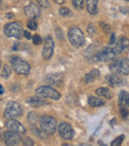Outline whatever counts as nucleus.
I'll return each mask as SVG.
<instances>
[{
  "instance_id": "obj_33",
  "label": "nucleus",
  "mask_w": 129,
  "mask_h": 146,
  "mask_svg": "<svg viewBox=\"0 0 129 146\" xmlns=\"http://www.w3.org/2000/svg\"><path fill=\"white\" fill-rule=\"evenodd\" d=\"M27 26H28V28H29L30 30H33V31H35L37 29V23L34 21V20H30L29 22H28V24H27Z\"/></svg>"
},
{
  "instance_id": "obj_41",
  "label": "nucleus",
  "mask_w": 129,
  "mask_h": 146,
  "mask_svg": "<svg viewBox=\"0 0 129 146\" xmlns=\"http://www.w3.org/2000/svg\"><path fill=\"white\" fill-rule=\"evenodd\" d=\"M4 94V88H3V87H2L1 85H0V96L1 94Z\"/></svg>"
},
{
  "instance_id": "obj_45",
  "label": "nucleus",
  "mask_w": 129,
  "mask_h": 146,
  "mask_svg": "<svg viewBox=\"0 0 129 146\" xmlns=\"http://www.w3.org/2000/svg\"><path fill=\"white\" fill-rule=\"evenodd\" d=\"M125 1H128V0H125Z\"/></svg>"
},
{
  "instance_id": "obj_28",
  "label": "nucleus",
  "mask_w": 129,
  "mask_h": 146,
  "mask_svg": "<svg viewBox=\"0 0 129 146\" xmlns=\"http://www.w3.org/2000/svg\"><path fill=\"white\" fill-rule=\"evenodd\" d=\"M59 12H60V14L62 16H71V10H69L67 7H61L60 10H59Z\"/></svg>"
},
{
  "instance_id": "obj_21",
  "label": "nucleus",
  "mask_w": 129,
  "mask_h": 146,
  "mask_svg": "<svg viewBox=\"0 0 129 146\" xmlns=\"http://www.w3.org/2000/svg\"><path fill=\"white\" fill-rule=\"evenodd\" d=\"M89 104L91 106H93V108H98V106H101L105 104L103 100H101L100 98H97V96H89Z\"/></svg>"
},
{
  "instance_id": "obj_37",
  "label": "nucleus",
  "mask_w": 129,
  "mask_h": 146,
  "mask_svg": "<svg viewBox=\"0 0 129 146\" xmlns=\"http://www.w3.org/2000/svg\"><path fill=\"white\" fill-rule=\"evenodd\" d=\"M115 35L114 34H111V38H110V41H109V45H112V44H114L115 43Z\"/></svg>"
},
{
  "instance_id": "obj_3",
  "label": "nucleus",
  "mask_w": 129,
  "mask_h": 146,
  "mask_svg": "<svg viewBox=\"0 0 129 146\" xmlns=\"http://www.w3.org/2000/svg\"><path fill=\"white\" fill-rule=\"evenodd\" d=\"M67 37H69V41L71 42V44L73 46L77 47V48L83 47L85 44V36H83V31L77 27L69 28V33H67Z\"/></svg>"
},
{
  "instance_id": "obj_18",
  "label": "nucleus",
  "mask_w": 129,
  "mask_h": 146,
  "mask_svg": "<svg viewBox=\"0 0 129 146\" xmlns=\"http://www.w3.org/2000/svg\"><path fill=\"white\" fill-rule=\"evenodd\" d=\"M99 76H100L99 71H98V70H97V69H93V70H91V71L89 72V73L85 74V83H87V84L93 83V82H95V80L99 78Z\"/></svg>"
},
{
  "instance_id": "obj_9",
  "label": "nucleus",
  "mask_w": 129,
  "mask_h": 146,
  "mask_svg": "<svg viewBox=\"0 0 129 146\" xmlns=\"http://www.w3.org/2000/svg\"><path fill=\"white\" fill-rule=\"evenodd\" d=\"M1 138L4 140V143L8 146H16L19 145L22 141V138L20 136L19 133L14 132V131H7V132H4L1 135Z\"/></svg>"
},
{
  "instance_id": "obj_19",
  "label": "nucleus",
  "mask_w": 129,
  "mask_h": 146,
  "mask_svg": "<svg viewBox=\"0 0 129 146\" xmlns=\"http://www.w3.org/2000/svg\"><path fill=\"white\" fill-rule=\"evenodd\" d=\"M85 4H87V10L89 14L95 15L98 12L97 0H85Z\"/></svg>"
},
{
  "instance_id": "obj_14",
  "label": "nucleus",
  "mask_w": 129,
  "mask_h": 146,
  "mask_svg": "<svg viewBox=\"0 0 129 146\" xmlns=\"http://www.w3.org/2000/svg\"><path fill=\"white\" fill-rule=\"evenodd\" d=\"M63 80H64V75L60 73L52 74L45 78V82L53 87H60L63 84Z\"/></svg>"
},
{
  "instance_id": "obj_42",
  "label": "nucleus",
  "mask_w": 129,
  "mask_h": 146,
  "mask_svg": "<svg viewBox=\"0 0 129 146\" xmlns=\"http://www.w3.org/2000/svg\"><path fill=\"white\" fill-rule=\"evenodd\" d=\"M98 144H99V145H103V146H105V144H104V143H103V141H101V140L98 141Z\"/></svg>"
},
{
  "instance_id": "obj_8",
  "label": "nucleus",
  "mask_w": 129,
  "mask_h": 146,
  "mask_svg": "<svg viewBox=\"0 0 129 146\" xmlns=\"http://www.w3.org/2000/svg\"><path fill=\"white\" fill-rule=\"evenodd\" d=\"M116 52L111 47H106V48L100 50L93 56V61L95 62H109L112 61L116 57Z\"/></svg>"
},
{
  "instance_id": "obj_1",
  "label": "nucleus",
  "mask_w": 129,
  "mask_h": 146,
  "mask_svg": "<svg viewBox=\"0 0 129 146\" xmlns=\"http://www.w3.org/2000/svg\"><path fill=\"white\" fill-rule=\"evenodd\" d=\"M110 71L117 75L127 76L129 74V64L127 58H120L112 60V62L109 65Z\"/></svg>"
},
{
  "instance_id": "obj_30",
  "label": "nucleus",
  "mask_w": 129,
  "mask_h": 146,
  "mask_svg": "<svg viewBox=\"0 0 129 146\" xmlns=\"http://www.w3.org/2000/svg\"><path fill=\"white\" fill-rule=\"evenodd\" d=\"M99 25H100V27H101L102 29H103V31L105 33H110V26L107 25V24H106L105 22L100 21L99 22Z\"/></svg>"
},
{
  "instance_id": "obj_23",
  "label": "nucleus",
  "mask_w": 129,
  "mask_h": 146,
  "mask_svg": "<svg viewBox=\"0 0 129 146\" xmlns=\"http://www.w3.org/2000/svg\"><path fill=\"white\" fill-rule=\"evenodd\" d=\"M39 119H40L39 118V115L37 113H35V112H30V113L28 114V122H29L30 124H32L33 126H35V124L38 122Z\"/></svg>"
},
{
  "instance_id": "obj_26",
  "label": "nucleus",
  "mask_w": 129,
  "mask_h": 146,
  "mask_svg": "<svg viewBox=\"0 0 129 146\" xmlns=\"http://www.w3.org/2000/svg\"><path fill=\"white\" fill-rule=\"evenodd\" d=\"M73 5L77 9H83L85 5V0H73Z\"/></svg>"
},
{
  "instance_id": "obj_36",
  "label": "nucleus",
  "mask_w": 129,
  "mask_h": 146,
  "mask_svg": "<svg viewBox=\"0 0 129 146\" xmlns=\"http://www.w3.org/2000/svg\"><path fill=\"white\" fill-rule=\"evenodd\" d=\"M23 35L26 37V39H31L32 38V36H31V34H30L28 31H23Z\"/></svg>"
},
{
  "instance_id": "obj_25",
  "label": "nucleus",
  "mask_w": 129,
  "mask_h": 146,
  "mask_svg": "<svg viewBox=\"0 0 129 146\" xmlns=\"http://www.w3.org/2000/svg\"><path fill=\"white\" fill-rule=\"evenodd\" d=\"M124 138H125V136H124V134H121L120 136H118L117 138H115L113 141L111 142V146H119L122 144V142H123Z\"/></svg>"
},
{
  "instance_id": "obj_5",
  "label": "nucleus",
  "mask_w": 129,
  "mask_h": 146,
  "mask_svg": "<svg viewBox=\"0 0 129 146\" xmlns=\"http://www.w3.org/2000/svg\"><path fill=\"white\" fill-rule=\"evenodd\" d=\"M23 114V108L22 106L17 102H10L6 104L5 110H4V116L6 118H16Z\"/></svg>"
},
{
  "instance_id": "obj_44",
  "label": "nucleus",
  "mask_w": 129,
  "mask_h": 146,
  "mask_svg": "<svg viewBox=\"0 0 129 146\" xmlns=\"http://www.w3.org/2000/svg\"><path fill=\"white\" fill-rule=\"evenodd\" d=\"M0 68H1V61H0Z\"/></svg>"
},
{
  "instance_id": "obj_16",
  "label": "nucleus",
  "mask_w": 129,
  "mask_h": 146,
  "mask_svg": "<svg viewBox=\"0 0 129 146\" xmlns=\"http://www.w3.org/2000/svg\"><path fill=\"white\" fill-rule=\"evenodd\" d=\"M127 48H128V39L126 37L122 36L118 40H115V46L113 47V49L117 55L122 53L123 51H125Z\"/></svg>"
},
{
  "instance_id": "obj_13",
  "label": "nucleus",
  "mask_w": 129,
  "mask_h": 146,
  "mask_svg": "<svg viewBox=\"0 0 129 146\" xmlns=\"http://www.w3.org/2000/svg\"><path fill=\"white\" fill-rule=\"evenodd\" d=\"M6 127H7L9 130L17 132V133H19V134H24V133H26V128L23 126V124L13 118L10 119V120H8L7 122H6Z\"/></svg>"
},
{
  "instance_id": "obj_22",
  "label": "nucleus",
  "mask_w": 129,
  "mask_h": 146,
  "mask_svg": "<svg viewBox=\"0 0 129 146\" xmlns=\"http://www.w3.org/2000/svg\"><path fill=\"white\" fill-rule=\"evenodd\" d=\"M95 94L99 96H102V98H105L107 100H110L112 98V94H111V92L109 90L108 88H97L95 90Z\"/></svg>"
},
{
  "instance_id": "obj_7",
  "label": "nucleus",
  "mask_w": 129,
  "mask_h": 146,
  "mask_svg": "<svg viewBox=\"0 0 129 146\" xmlns=\"http://www.w3.org/2000/svg\"><path fill=\"white\" fill-rule=\"evenodd\" d=\"M36 94L39 96L51 98V100H60L61 98L60 92L50 86H41L36 90Z\"/></svg>"
},
{
  "instance_id": "obj_43",
  "label": "nucleus",
  "mask_w": 129,
  "mask_h": 146,
  "mask_svg": "<svg viewBox=\"0 0 129 146\" xmlns=\"http://www.w3.org/2000/svg\"><path fill=\"white\" fill-rule=\"evenodd\" d=\"M1 3H2V0H0V6H1Z\"/></svg>"
},
{
  "instance_id": "obj_2",
  "label": "nucleus",
  "mask_w": 129,
  "mask_h": 146,
  "mask_svg": "<svg viewBox=\"0 0 129 146\" xmlns=\"http://www.w3.org/2000/svg\"><path fill=\"white\" fill-rule=\"evenodd\" d=\"M39 121H40L41 130L44 133L52 135L56 132L58 124H57V120L55 117L50 115H44L39 119Z\"/></svg>"
},
{
  "instance_id": "obj_17",
  "label": "nucleus",
  "mask_w": 129,
  "mask_h": 146,
  "mask_svg": "<svg viewBox=\"0 0 129 146\" xmlns=\"http://www.w3.org/2000/svg\"><path fill=\"white\" fill-rule=\"evenodd\" d=\"M27 104H29L32 108H41V106H44L46 104H48V102L42 98L41 96H32V98H28L27 100Z\"/></svg>"
},
{
  "instance_id": "obj_40",
  "label": "nucleus",
  "mask_w": 129,
  "mask_h": 146,
  "mask_svg": "<svg viewBox=\"0 0 129 146\" xmlns=\"http://www.w3.org/2000/svg\"><path fill=\"white\" fill-rule=\"evenodd\" d=\"M54 1L56 2L57 4H60V5H62V4L65 2V0H54Z\"/></svg>"
},
{
  "instance_id": "obj_27",
  "label": "nucleus",
  "mask_w": 129,
  "mask_h": 146,
  "mask_svg": "<svg viewBox=\"0 0 129 146\" xmlns=\"http://www.w3.org/2000/svg\"><path fill=\"white\" fill-rule=\"evenodd\" d=\"M37 2H38V5L40 6V7L45 8V9H48L51 6L49 0H37Z\"/></svg>"
},
{
  "instance_id": "obj_38",
  "label": "nucleus",
  "mask_w": 129,
  "mask_h": 146,
  "mask_svg": "<svg viewBox=\"0 0 129 146\" xmlns=\"http://www.w3.org/2000/svg\"><path fill=\"white\" fill-rule=\"evenodd\" d=\"M120 11H121L123 14H127L128 13V9H127V8H125V9H124L123 6H120Z\"/></svg>"
},
{
  "instance_id": "obj_20",
  "label": "nucleus",
  "mask_w": 129,
  "mask_h": 146,
  "mask_svg": "<svg viewBox=\"0 0 129 146\" xmlns=\"http://www.w3.org/2000/svg\"><path fill=\"white\" fill-rule=\"evenodd\" d=\"M118 100H119V106H128L129 104V96L128 92L126 90H121L119 92V96H118Z\"/></svg>"
},
{
  "instance_id": "obj_31",
  "label": "nucleus",
  "mask_w": 129,
  "mask_h": 146,
  "mask_svg": "<svg viewBox=\"0 0 129 146\" xmlns=\"http://www.w3.org/2000/svg\"><path fill=\"white\" fill-rule=\"evenodd\" d=\"M56 36L59 40H62V41L64 40V34H63V31L60 27L56 28Z\"/></svg>"
},
{
  "instance_id": "obj_39",
  "label": "nucleus",
  "mask_w": 129,
  "mask_h": 146,
  "mask_svg": "<svg viewBox=\"0 0 129 146\" xmlns=\"http://www.w3.org/2000/svg\"><path fill=\"white\" fill-rule=\"evenodd\" d=\"M14 17V14L13 13H7L6 14V18H8V19H11V18Z\"/></svg>"
},
{
  "instance_id": "obj_15",
  "label": "nucleus",
  "mask_w": 129,
  "mask_h": 146,
  "mask_svg": "<svg viewBox=\"0 0 129 146\" xmlns=\"http://www.w3.org/2000/svg\"><path fill=\"white\" fill-rule=\"evenodd\" d=\"M106 81H107L108 85L111 86V87H122L123 85H125L126 82L123 79L119 77L117 74H112L106 77Z\"/></svg>"
},
{
  "instance_id": "obj_12",
  "label": "nucleus",
  "mask_w": 129,
  "mask_h": 146,
  "mask_svg": "<svg viewBox=\"0 0 129 146\" xmlns=\"http://www.w3.org/2000/svg\"><path fill=\"white\" fill-rule=\"evenodd\" d=\"M24 12H25L26 15H27L28 17L31 18V19H36V18H38L41 14L40 7H38V5L33 3V2H30L28 5L25 6Z\"/></svg>"
},
{
  "instance_id": "obj_4",
  "label": "nucleus",
  "mask_w": 129,
  "mask_h": 146,
  "mask_svg": "<svg viewBox=\"0 0 129 146\" xmlns=\"http://www.w3.org/2000/svg\"><path fill=\"white\" fill-rule=\"evenodd\" d=\"M11 65H12V69L18 75L27 76L29 75L30 71H31V67H30L29 64L25 60H22L19 57H13L11 59Z\"/></svg>"
},
{
  "instance_id": "obj_24",
  "label": "nucleus",
  "mask_w": 129,
  "mask_h": 146,
  "mask_svg": "<svg viewBox=\"0 0 129 146\" xmlns=\"http://www.w3.org/2000/svg\"><path fill=\"white\" fill-rule=\"evenodd\" d=\"M11 74H12V69H11V68H10L8 65L4 66L3 71H2V73H1L2 78H4V79H8V78L11 76Z\"/></svg>"
},
{
  "instance_id": "obj_10",
  "label": "nucleus",
  "mask_w": 129,
  "mask_h": 146,
  "mask_svg": "<svg viewBox=\"0 0 129 146\" xmlns=\"http://www.w3.org/2000/svg\"><path fill=\"white\" fill-rule=\"evenodd\" d=\"M59 131V134L65 140H71L75 136V130L71 127V125L67 122H61L59 126H57Z\"/></svg>"
},
{
  "instance_id": "obj_32",
  "label": "nucleus",
  "mask_w": 129,
  "mask_h": 146,
  "mask_svg": "<svg viewBox=\"0 0 129 146\" xmlns=\"http://www.w3.org/2000/svg\"><path fill=\"white\" fill-rule=\"evenodd\" d=\"M32 40L35 45H40L41 43H42V38H41V36H39V35H34V36L32 37Z\"/></svg>"
},
{
  "instance_id": "obj_34",
  "label": "nucleus",
  "mask_w": 129,
  "mask_h": 146,
  "mask_svg": "<svg viewBox=\"0 0 129 146\" xmlns=\"http://www.w3.org/2000/svg\"><path fill=\"white\" fill-rule=\"evenodd\" d=\"M120 111H121L122 117H123L124 119L127 118V116H128V111H127V110H126L125 108H123V106H120Z\"/></svg>"
},
{
  "instance_id": "obj_35",
  "label": "nucleus",
  "mask_w": 129,
  "mask_h": 146,
  "mask_svg": "<svg viewBox=\"0 0 129 146\" xmlns=\"http://www.w3.org/2000/svg\"><path fill=\"white\" fill-rule=\"evenodd\" d=\"M24 145H34V141H33V139L29 138V137H27V138H25V140H24Z\"/></svg>"
},
{
  "instance_id": "obj_29",
  "label": "nucleus",
  "mask_w": 129,
  "mask_h": 146,
  "mask_svg": "<svg viewBox=\"0 0 129 146\" xmlns=\"http://www.w3.org/2000/svg\"><path fill=\"white\" fill-rule=\"evenodd\" d=\"M87 33H89L91 36H93V35L97 34V29H95V25L93 23H89V26H87Z\"/></svg>"
},
{
  "instance_id": "obj_11",
  "label": "nucleus",
  "mask_w": 129,
  "mask_h": 146,
  "mask_svg": "<svg viewBox=\"0 0 129 146\" xmlns=\"http://www.w3.org/2000/svg\"><path fill=\"white\" fill-rule=\"evenodd\" d=\"M54 50H55V43H54L53 38L51 36L46 37L44 48H43V52H42L43 59L50 60L52 58L53 55H54Z\"/></svg>"
},
{
  "instance_id": "obj_6",
  "label": "nucleus",
  "mask_w": 129,
  "mask_h": 146,
  "mask_svg": "<svg viewBox=\"0 0 129 146\" xmlns=\"http://www.w3.org/2000/svg\"><path fill=\"white\" fill-rule=\"evenodd\" d=\"M23 28L19 22H11L8 23L4 27V34L9 38L20 39L23 35Z\"/></svg>"
}]
</instances>
